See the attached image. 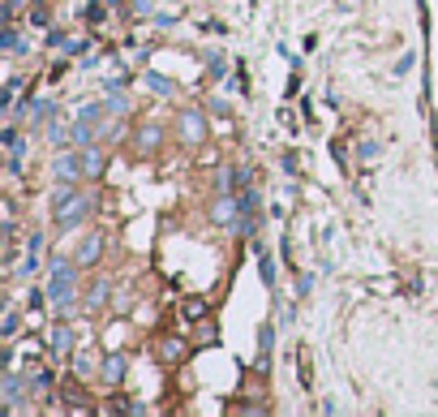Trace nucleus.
I'll return each mask as SVG.
<instances>
[]
</instances>
